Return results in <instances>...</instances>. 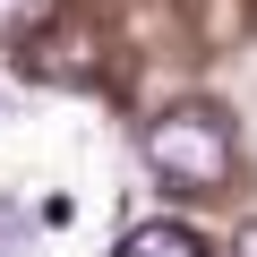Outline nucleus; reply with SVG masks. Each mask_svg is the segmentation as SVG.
Returning <instances> with one entry per match:
<instances>
[{
    "mask_svg": "<svg viewBox=\"0 0 257 257\" xmlns=\"http://www.w3.org/2000/svg\"><path fill=\"white\" fill-rule=\"evenodd\" d=\"M146 163H155V180H172L189 197L223 189L231 180V120L214 103H180V111L146 120Z\"/></svg>",
    "mask_w": 257,
    "mask_h": 257,
    "instance_id": "nucleus-1",
    "label": "nucleus"
},
{
    "mask_svg": "<svg viewBox=\"0 0 257 257\" xmlns=\"http://www.w3.org/2000/svg\"><path fill=\"white\" fill-rule=\"evenodd\" d=\"M111 257H206V248H197V240H189L180 223H138V231H128V240H120Z\"/></svg>",
    "mask_w": 257,
    "mask_h": 257,
    "instance_id": "nucleus-2",
    "label": "nucleus"
},
{
    "mask_svg": "<svg viewBox=\"0 0 257 257\" xmlns=\"http://www.w3.org/2000/svg\"><path fill=\"white\" fill-rule=\"evenodd\" d=\"M35 9H43V0H0V35H18V26H26Z\"/></svg>",
    "mask_w": 257,
    "mask_h": 257,
    "instance_id": "nucleus-3",
    "label": "nucleus"
},
{
    "mask_svg": "<svg viewBox=\"0 0 257 257\" xmlns=\"http://www.w3.org/2000/svg\"><path fill=\"white\" fill-rule=\"evenodd\" d=\"M231 257H257V223H240V240H231Z\"/></svg>",
    "mask_w": 257,
    "mask_h": 257,
    "instance_id": "nucleus-4",
    "label": "nucleus"
}]
</instances>
